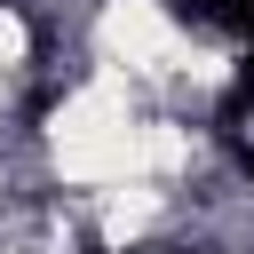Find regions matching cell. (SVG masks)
Here are the masks:
<instances>
[{
  "mask_svg": "<svg viewBox=\"0 0 254 254\" xmlns=\"http://www.w3.org/2000/svg\"><path fill=\"white\" fill-rule=\"evenodd\" d=\"M48 151H56V175H64V183H87V190L135 183V175H143V119H135L127 87H119V79L71 87V95L56 103Z\"/></svg>",
  "mask_w": 254,
  "mask_h": 254,
  "instance_id": "6da1fadb",
  "label": "cell"
},
{
  "mask_svg": "<svg viewBox=\"0 0 254 254\" xmlns=\"http://www.w3.org/2000/svg\"><path fill=\"white\" fill-rule=\"evenodd\" d=\"M95 48H103L111 71H167V64L183 56V32H175V16H167L159 0H103Z\"/></svg>",
  "mask_w": 254,
  "mask_h": 254,
  "instance_id": "7a4b0ae2",
  "label": "cell"
},
{
  "mask_svg": "<svg viewBox=\"0 0 254 254\" xmlns=\"http://www.w3.org/2000/svg\"><path fill=\"white\" fill-rule=\"evenodd\" d=\"M24 56H32V32H24V16H16V8H0V71H16Z\"/></svg>",
  "mask_w": 254,
  "mask_h": 254,
  "instance_id": "3957f363",
  "label": "cell"
}]
</instances>
